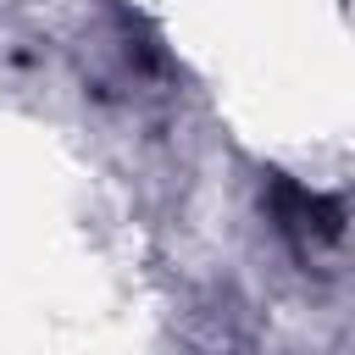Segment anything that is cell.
<instances>
[{
    "label": "cell",
    "mask_w": 355,
    "mask_h": 355,
    "mask_svg": "<svg viewBox=\"0 0 355 355\" xmlns=\"http://www.w3.org/2000/svg\"><path fill=\"white\" fill-rule=\"evenodd\" d=\"M277 216H283V227L316 233V239H338V227H344L333 200H322L311 189H294V183H277Z\"/></svg>",
    "instance_id": "6da1fadb"
}]
</instances>
